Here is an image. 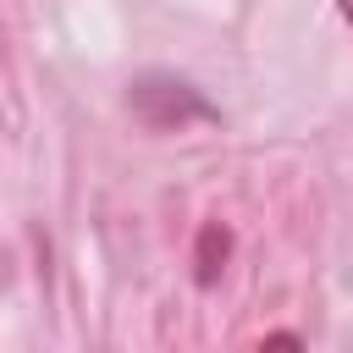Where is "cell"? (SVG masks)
Here are the masks:
<instances>
[{
    "instance_id": "1",
    "label": "cell",
    "mask_w": 353,
    "mask_h": 353,
    "mask_svg": "<svg viewBox=\"0 0 353 353\" xmlns=\"http://www.w3.org/2000/svg\"><path fill=\"white\" fill-rule=\"evenodd\" d=\"M132 105H138V116L149 121V127H182L188 116H210V105L188 88V83H171V77H143L138 88H132Z\"/></svg>"
},
{
    "instance_id": "2",
    "label": "cell",
    "mask_w": 353,
    "mask_h": 353,
    "mask_svg": "<svg viewBox=\"0 0 353 353\" xmlns=\"http://www.w3.org/2000/svg\"><path fill=\"white\" fill-rule=\"evenodd\" d=\"M336 6H342V17H347V22H353V0H336Z\"/></svg>"
}]
</instances>
